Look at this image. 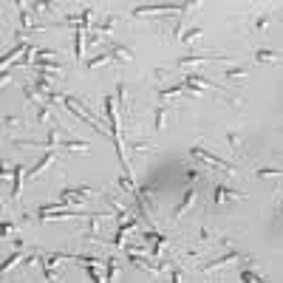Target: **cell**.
Wrapping results in <instances>:
<instances>
[{
  "label": "cell",
  "mask_w": 283,
  "mask_h": 283,
  "mask_svg": "<svg viewBox=\"0 0 283 283\" xmlns=\"http://www.w3.org/2000/svg\"><path fill=\"white\" fill-rule=\"evenodd\" d=\"M190 3H161V6H139L133 9V17H156V14H173V12H187Z\"/></svg>",
  "instance_id": "6da1fadb"
},
{
  "label": "cell",
  "mask_w": 283,
  "mask_h": 283,
  "mask_svg": "<svg viewBox=\"0 0 283 283\" xmlns=\"http://www.w3.org/2000/svg\"><path fill=\"white\" fill-rule=\"evenodd\" d=\"M80 238H85V241H93V244H102V221H99V216L97 213H88V218H85V224H82V229H80Z\"/></svg>",
  "instance_id": "7a4b0ae2"
},
{
  "label": "cell",
  "mask_w": 283,
  "mask_h": 283,
  "mask_svg": "<svg viewBox=\"0 0 283 283\" xmlns=\"http://www.w3.org/2000/svg\"><path fill=\"white\" fill-rule=\"evenodd\" d=\"M190 153H193V156H196V159H201V161H207V164H216V167H224V170H227V173H232V176H235V173H238V167H235V164H229V161H227V159H221V156H216V153H209V150H204V148H198V145H196V148H190Z\"/></svg>",
  "instance_id": "3957f363"
},
{
  "label": "cell",
  "mask_w": 283,
  "mask_h": 283,
  "mask_svg": "<svg viewBox=\"0 0 283 283\" xmlns=\"http://www.w3.org/2000/svg\"><path fill=\"white\" fill-rule=\"evenodd\" d=\"M40 221H68V218H88V213H77V209H49V213H37Z\"/></svg>",
  "instance_id": "277c9868"
},
{
  "label": "cell",
  "mask_w": 283,
  "mask_h": 283,
  "mask_svg": "<svg viewBox=\"0 0 283 283\" xmlns=\"http://www.w3.org/2000/svg\"><path fill=\"white\" fill-rule=\"evenodd\" d=\"M232 198H244V193L232 190V187H227V184H216V187H213V204H216V207L232 201Z\"/></svg>",
  "instance_id": "5b68a950"
},
{
  "label": "cell",
  "mask_w": 283,
  "mask_h": 283,
  "mask_svg": "<svg viewBox=\"0 0 283 283\" xmlns=\"http://www.w3.org/2000/svg\"><path fill=\"white\" fill-rule=\"evenodd\" d=\"M105 204H108V207H111L113 209V218H116V221H128V218H130V213H128V207H125V204L122 201H119V198L116 196H111V193H105Z\"/></svg>",
  "instance_id": "8992f818"
},
{
  "label": "cell",
  "mask_w": 283,
  "mask_h": 283,
  "mask_svg": "<svg viewBox=\"0 0 283 283\" xmlns=\"http://www.w3.org/2000/svg\"><path fill=\"white\" fill-rule=\"evenodd\" d=\"M196 198H198V193H196V187H190V190H184V196H181V201L176 204V209H173V218H181L187 213V209L196 204Z\"/></svg>",
  "instance_id": "52a82bcc"
},
{
  "label": "cell",
  "mask_w": 283,
  "mask_h": 283,
  "mask_svg": "<svg viewBox=\"0 0 283 283\" xmlns=\"http://www.w3.org/2000/svg\"><path fill=\"white\" fill-rule=\"evenodd\" d=\"M34 108V119H37V125H45V128H54V113H51L49 105L37 102V105H31Z\"/></svg>",
  "instance_id": "ba28073f"
},
{
  "label": "cell",
  "mask_w": 283,
  "mask_h": 283,
  "mask_svg": "<svg viewBox=\"0 0 283 283\" xmlns=\"http://www.w3.org/2000/svg\"><path fill=\"white\" fill-rule=\"evenodd\" d=\"M235 258L241 261V252H238V249H229L227 255H221V258H216V261H207V264H201V272H213V269H218V266H224V264H229V261H235Z\"/></svg>",
  "instance_id": "9c48e42d"
},
{
  "label": "cell",
  "mask_w": 283,
  "mask_h": 283,
  "mask_svg": "<svg viewBox=\"0 0 283 283\" xmlns=\"http://www.w3.org/2000/svg\"><path fill=\"white\" fill-rule=\"evenodd\" d=\"M54 159H57V153H54V150H49V153H43V159H40L37 164L31 167V170H26V176H29V179H37L40 173H43V170H45V167H49Z\"/></svg>",
  "instance_id": "30bf717a"
},
{
  "label": "cell",
  "mask_w": 283,
  "mask_h": 283,
  "mask_svg": "<svg viewBox=\"0 0 283 283\" xmlns=\"http://www.w3.org/2000/svg\"><path fill=\"white\" fill-rule=\"evenodd\" d=\"M255 60H258L261 65H275V62L280 60V51H275V49H258V51H255Z\"/></svg>",
  "instance_id": "8fae6325"
},
{
  "label": "cell",
  "mask_w": 283,
  "mask_h": 283,
  "mask_svg": "<svg viewBox=\"0 0 283 283\" xmlns=\"http://www.w3.org/2000/svg\"><path fill=\"white\" fill-rule=\"evenodd\" d=\"M116 26H119V17H116V14H108L105 20H99V23H97V34H99V37H108Z\"/></svg>",
  "instance_id": "7c38bea8"
},
{
  "label": "cell",
  "mask_w": 283,
  "mask_h": 283,
  "mask_svg": "<svg viewBox=\"0 0 283 283\" xmlns=\"http://www.w3.org/2000/svg\"><path fill=\"white\" fill-rule=\"evenodd\" d=\"M108 54H111L113 62H130V60H133L130 51L125 49V45H116V43H108Z\"/></svg>",
  "instance_id": "4fadbf2b"
},
{
  "label": "cell",
  "mask_w": 283,
  "mask_h": 283,
  "mask_svg": "<svg viewBox=\"0 0 283 283\" xmlns=\"http://www.w3.org/2000/svg\"><path fill=\"white\" fill-rule=\"evenodd\" d=\"M23 176H26V167L14 164V181H12V201L20 198V187H23Z\"/></svg>",
  "instance_id": "5bb4252c"
},
{
  "label": "cell",
  "mask_w": 283,
  "mask_h": 283,
  "mask_svg": "<svg viewBox=\"0 0 283 283\" xmlns=\"http://www.w3.org/2000/svg\"><path fill=\"white\" fill-rule=\"evenodd\" d=\"M108 62H113L111 54H108V51H99L93 60H85V71H97L99 65H108Z\"/></svg>",
  "instance_id": "9a60e30c"
},
{
  "label": "cell",
  "mask_w": 283,
  "mask_h": 283,
  "mask_svg": "<svg viewBox=\"0 0 283 283\" xmlns=\"http://www.w3.org/2000/svg\"><path fill=\"white\" fill-rule=\"evenodd\" d=\"M85 34H88V31L74 29V57H77V60H82V54H85Z\"/></svg>",
  "instance_id": "2e32d148"
},
{
  "label": "cell",
  "mask_w": 283,
  "mask_h": 283,
  "mask_svg": "<svg viewBox=\"0 0 283 283\" xmlns=\"http://www.w3.org/2000/svg\"><path fill=\"white\" fill-rule=\"evenodd\" d=\"M167 113H170V108H167V105H159V108L153 111V130H161V128H164Z\"/></svg>",
  "instance_id": "e0dca14e"
},
{
  "label": "cell",
  "mask_w": 283,
  "mask_h": 283,
  "mask_svg": "<svg viewBox=\"0 0 283 283\" xmlns=\"http://www.w3.org/2000/svg\"><path fill=\"white\" fill-rule=\"evenodd\" d=\"M269 23H272V14L269 12H264L261 17H255L252 20V29L258 31V34H266V29H269Z\"/></svg>",
  "instance_id": "ac0fdd59"
},
{
  "label": "cell",
  "mask_w": 283,
  "mask_h": 283,
  "mask_svg": "<svg viewBox=\"0 0 283 283\" xmlns=\"http://www.w3.org/2000/svg\"><path fill=\"white\" fill-rule=\"evenodd\" d=\"M119 266H116V258H105V283H113V277H116Z\"/></svg>",
  "instance_id": "d6986e66"
},
{
  "label": "cell",
  "mask_w": 283,
  "mask_h": 283,
  "mask_svg": "<svg viewBox=\"0 0 283 283\" xmlns=\"http://www.w3.org/2000/svg\"><path fill=\"white\" fill-rule=\"evenodd\" d=\"M244 77H246V68L244 65H232V68H227V71H224V80H229V82L244 80Z\"/></svg>",
  "instance_id": "ffe728a7"
},
{
  "label": "cell",
  "mask_w": 283,
  "mask_h": 283,
  "mask_svg": "<svg viewBox=\"0 0 283 283\" xmlns=\"http://www.w3.org/2000/svg\"><path fill=\"white\" fill-rule=\"evenodd\" d=\"M227 145H229V150H232V153H241V150H244V139H241L235 130H229V133H227Z\"/></svg>",
  "instance_id": "44dd1931"
},
{
  "label": "cell",
  "mask_w": 283,
  "mask_h": 283,
  "mask_svg": "<svg viewBox=\"0 0 283 283\" xmlns=\"http://www.w3.org/2000/svg\"><path fill=\"white\" fill-rule=\"evenodd\" d=\"M204 60H221V57H201V54H187V57H179V65H196V62H204Z\"/></svg>",
  "instance_id": "7402d4cb"
},
{
  "label": "cell",
  "mask_w": 283,
  "mask_h": 283,
  "mask_svg": "<svg viewBox=\"0 0 283 283\" xmlns=\"http://www.w3.org/2000/svg\"><path fill=\"white\" fill-rule=\"evenodd\" d=\"M29 45H31V43H17L12 51H6V54H3V65L9 68V62H12V57H17L20 51H29Z\"/></svg>",
  "instance_id": "603a6c76"
},
{
  "label": "cell",
  "mask_w": 283,
  "mask_h": 283,
  "mask_svg": "<svg viewBox=\"0 0 283 283\" xmlns=\"http://www.w3.org/2000/svg\"><path fill=\"white\" fill-rule=\"evenodd\" d=\"M255 176L258 179H275V176H283L280 167H261V170H255Z\"/></svg>",
  "instance_id": "cb8c5ba5"
},
{
  "label": "cell",
  "mask_w": 283,
  "mask_h": 283,
  "mask_svg": "<svg viewBox=\"0 0 283 283\" xmlns=\"http://www.w3.org/2000/svg\"><path fill=\"white\" fill-rule=\"evenodd\" d=\"M198 34H204L201 29H184V34H181V43L193 45V40H198Z\"/></svg>",
  "instance_id": "d4e9b609"
},
{
  "label": "cell",
  "mask_w": 283,
  "mask_h": 283,
  "mask_svg": "<svg viewBox=\"0 0 283 283\" xmlns=\"http://www.w3.org/2000/svg\"><path fill=\"white\" fill-rule=\"evenodd\" d=\"M17 261H23V258H20L17 252H14V255H9V258L3 261V266H0V272H3V275H9V269H12V266L17 264Z\"/></svg>",
  "instance_id": "484cf974"
},
{
  "label": "cell",
  "mask_w": 283,
  "mask_h": 283,
  "mask_svg": "<svg viewBox=\"0 0 283 283\" xmlns=\"http://www.w3.org/2000/svg\"><path fill=\"white\" fill-rule=\"evenodd\" d=\"M184 176H187L190 181H198V179L204 176V170H198V167H184Z\"/></svg>",
  "instance_id": "4316f807"
},
{
  "label": "cell",
  "mask_w": 283,
  "mask_h": 283,
  "mask_svg": "<svg viewBox=\"0 0 283 283\" xmlns=\"http://www.w3.org/2000/svg\"><path fill=\"white\" fill-rule=\"evenodd\" d=\"M198 241H216V232L209 227H198Z\"/></svg>",
  "instance_id": "83f0119b"
},
{
  "label": "cell",
  "mask_w": 283,
  "mask_h": 283,
  "mask_svg": "<svg viewBox=\"0 0 283 283\" xmlns=\"http://www.w3.org/2000/svg\"><path fill=\"white\" fill-rule=\"evenodd\" d=\"M133 150H136V153H145V150H153V145H150V142H136Z\"/></svg>",
  "instance_id": "f1b7e54d"
},
{
  "label": "cell",
  "mask_w": 283,
  "mask_h": 283,
  "mask_svg": "<svg viewBox=\"0 0 283 283\" xmlns=\"http://www.w3.org/2000/svg\"><path fill=\"white\" fill-rule=\"evenodd\" d=\"M170 283H181V269L179 266H173L170 269Z\"/></svg>",
  "instance_id": "f546056e"
},
{
  "label": "cell",
  "mask_w": 283,
  "mask_h": 283,
  "mask_svg": "<svg viewBox=\"0 0 283 283\" xmlns=\"http://www.w3.org/2000/svg\"><path fill=\"white\" fill-rule=\"evenodd\" d=\"M3 125H6V128H20V116H6Z\"/></svg>",
  "instance_id": "4dcf8cb0"
},
{
  "label": "cell",
  "mask_w": 283,
  "mask_h": 283,
  "mask_svg": "<svg viewBox=\"0 0 283 283\" xmlns=\"http://www.w3.org/2000/svg\"><path fill=\"white\" fill-rule=\"evenodd\" d=\"M14 232H17V227L9 224V221H3V235H14Z\"/></svg>",
  "instance_id": "1f68e13d"
},
{
  "label": "cell",
  "mask_w": 283,
  "mask_h": 283,
  "mask_svg": "<svg viewBox=\"0 0 283 283\" xmlns=\"http://www.w3.org/2000/svg\"><path fill=\"white\" fill-rule=\"evenodd\" d=\"M280 207H283V190H280Z\"/></svg>",
  "instance_id": "d6a6232c"
},
{
  "label": "cell",
  "mask_w": 283,
  "mask_h": 283,
  "mask_svg": "<svg viewBox=\"0 0 283 283\" xmlns=\"http://www.w3.org/2000/svg\"><path fill=\"white\" fill-rule=\"evenodd\" d=\"M209 283H216V280H209Z\"/></svg>",
  "instance_id": "836d02e7"
}]
</instances>
